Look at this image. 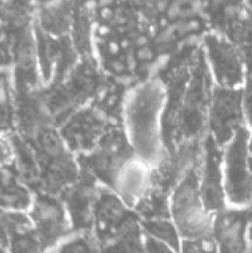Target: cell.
I'll use <instances>...</instances> for the list:
<instances>
[{"label": "cell", "instance_id": "17", "mask_svg": "<svg viewBox=\"0 0 252 253\" xmlns=\"http://www.w3.org/2000/svg\"><path fill=\"white\" fill-rule=\"evenodd\" d=\"M74 7L76 6L71 3L36 4L34 25L52 37H70L74 21Z\"/></svg>", "mask_w": 252, "mask_h": 253}, {"label": "cell", "instance_id": "31", "mask_svg": "<svg viewBox=\"0 0 252 253\" xmlns=\"http://www.w3.org/2000/svg\"><path fill=\"white\" fill-rule=\"evenodd\" d=\"M248 6H250V9H251V10H252V3H250V4H248Z\"/></svg>", "mask_w": 252, "mask_h": 253}, {"label": "cell", "instance_id": "24", "mask_svg": "<svg viewBox=\"0 0 252 253\" xmlns=\"http://www.w3.org/2000/svg\"><path fill=\"white\" fill-rule=\"evenodd\" d=\"M16 132V110L12 105H0V135Z\"/></svg>", "mask_w": 252, "mask_h": 253}, {"label": "cell", "instance_id": "15", "mask_svg": "<svg viewBox=\"0 0 252 253\" xmlns=\"http://www.w3.org/2000/svg\"><path fill=\"white\" fill-rule=\"evenodd\" d=\"M10 253H49L37 237L27 213L24 212H0Z\"/></svg>", "mask_w": 252, "mask_h": 253}, {"label": "cell", "instance_id": "1", "mask_svg": "<svg viewBox=\"0 0 252 253\" xmlns=\"http://www.w3.org/2000/svg\"><path fill=\"white\" fill-rule=\"evenodd\" d=\"M166 92L160 82L135 86L123 102V130L138 160L157 168L166 157L162 139V117Z\"/></svg>", "mask_w": 252, "mask_h": 253}, {"label": "cell", "instance_id": "8", "mask_svg": "<svg viewBox=\"0 0 252 253\" xmlns=\"http://www.w3.org/2000/svg\"><path fill=\"white\" fill-rule=\"evenodd\" d=\"M205 55L217 87L242 89L248 76L245 61L239 49L224 34L205 37Z\"/></svg>", "mask_w": 252, "mask_h": 253}, {"label": "cell", "instance_id": "2", "mask_svg": "<svg viewBox=\"0 0 252 253\" xmlns=\"http://www.w3.org/2000/svg\"><path fill=\"white\" fill-rule=\"evenodd\" d=\"M25 139L33 148L37 165V191L61 196L79 179V159L67 147L55 126L43 127L42 130Z\"/></svg>", "mask_w": 252, "mask_h": 253}, {"label": "cell", "instance_id": "28", "mask_svg": "<svg viewBox=\"0 0 252 253\" xmlns=\"http://www.w3.org/2000/svg\"><path fill=\"white\" fill-rule=\"evenodd\" d=\"M248 209H250V246L252 249V205Z\"/></svg>", "mask_w": 252, "mask_h": 253}, {"label": "cell", "instance_id": "29", "mask_svg": "<svg viewBox=\"0 0 252 253\" xmlns=\"http://www.w3.org/2000/svg\"><path fill=\"white\" fill-rule=\"evenodd\" d=\"M250 157H251V166H252V132H251V138H250Z\"/></svg>", "mask_w": 252, "mask_h": 253}, {"label": "cell", "instance_id": "4", "mask_svg": "<svg viewBox=\"0 0 252 253\" xmlns=\"http://www.w3.org/2000/svg\"><path fill=\"white\" fill-rule=\"evenodd\" d=\"M248 127H242L223 148V179L227 208L248 209L252 205V166Z\"/></svg>", "mask_w": 252, "mask_h": 253}, {"label": "cell", "instance_id": "27", "mask_svg": "<svg viewBox=\"0 0 252 253\" xmlns=\"http://www.w3.org/2000/svg\"><path fill=\"white\" fill-rule=\"evenodd\" d=\"M0 253H10L9 239H7L6 230H4V227H3L1 222H0Z\"/></svg>", "mask_w": 252, "mask_h": 253}, {"label": "cell", "instance_id": "14", "mask_svg": "<svg viewBox=\"0 0 252 253\" xmlns=\"http://www.w3.org/2000/svg\"><path fill=\"white\" fill-rule=\"evenodd\" d=\"M151 187V168L138 160L132 159L125 165L119 173L113 191L131 208L134 209L138 202L146 196Z\"/></svg>", "mask_w": 252, "mask_h": 253}, {"label": "cell", "instance_id": "9", "mask_svg": "<svg viewBox=\"0 0 252 253\" xmlns=\"http://www.w3.org/2000/svg\"><path fill=\"white\" fill-rule=\"evenodd\" d=\"M208 120L211 138L223 150L233 139L238 130L245 127L241 89L215 87L209 105Z\"/></svg>", "mask_w": 252, "mask_h": 253}, {"label": "cell", "instance_id": "25", "mask_svg": "<svg viewBox=\"0 0 252 253\" xmlns=\"http://www.w3.org/2000/svg\"><path fill=\"white\" fill-rule=\"evenodd\" d=\"M15 163V145L12 135H0V169Z\"/></svg>", "mask_w": 252, "mask_h": 253}, {"label": "cell", "instance_id": "7", "mask_svg": "<svg viewBox=\"0 0 252 253\" xmlns=\"http://www.w3.org/2000/svg\"><path fill=\"white\" fill-rule=\"evenodd\" d=\"M113 125L107 116L92 105H83L73 111L56 129L77 157L86 156L97 148Z\"/></svg>", "mask_w": 252, "mask_h": 253}, {"label": "cell", "instance_id": "20", "mask_svg": "<svg viewBox=\"0 0 252 253\" xmlns=\"http://www.w3.org/2000/svg\"><path fill=\"white\" fill-rule=\"evenodd\" d=\"M141 228L147 237L156 239L159 242H163L177 251H180L183 239L172 222L171 218H163V219H151V221H140Z\"/></svg>", "mask_w": 252, "mask_h": 253}, {"label": "cell", "instance_id": "12", "mask_svg": "<svg viewBox=\"0 0 252 253\" xmlns=\"http://www.w3.org/2000/svg\"><path fill=\"white\" fill-rule=\"evenodd\" d=\"M212 239L217 253H250V209L227 208L215 215Z\"/></svg>", "mask_w": 252, "mask_h": 253}, {"label": "cell", "instance_id": "19", "mask_svg": "<svg viewBox=\"0 0 252 253\" xmlns=\"http://www.w3.org/2000/svg\"><path fill=\"white\" fill-rule=\"evenodd\" d=\"M102 253H146V234L138 219L126 225L116 237L104 246H100Z\"/></svg>", "mask_w": 252, "mask_h": 253}, {"label": "cell", "instance_id": "6", "mask_svg": "<svg viewBox=\"0 0 252 253\" xmlns=\"http://www.w3.org/2000/svg\"><path fill=\"white\" fill-rule=\"evenodd\" d=\"M27 216L37 237L49 252L74 233L68 212L59 196L34 191Z\"/></svg>", "mask_w": 252, "mask_h": 253}, {"label": "cell", "instance_id": "18", "mask_svg": "<svg viewBox=\"0 0 252 253\" xmlns=\"http://www.w3.org/2000/svg\"><path fill=\"white\" fill-rule=\"evenodd\" d=\"M227 37L239 49L245 61L247 71L252 73V10L233 15L227 24Z\"/></svg>", "mask_w": 252, "mask_h": 253}, {"label": "cell", "instance_id": "16", "mask_svg": "<svg viewBox=\"0 0 252 253\" xmlns=\"http://www.w3.org/2000/svg\"><path fill=\"white\" fill-rule=\"evenodd\" d=\"M34 191L25 185L15 166L0 169V212H24L30 209Z\"/></svg>", "mask_w": 252, "mask_h": 253}, {"label": "cell", "instance_id": "26", "mask_svg": "<svg viewBox=\"0 0 252 253\" xmlns=\"http://www.w3.org/2000/svg\"><path fill=\"white\" fill-rule=\"evenodd\" d=\"M146 253H180L175 248L146 236Z\"/></svg>", "mask_w": 252, "mask_h": 253}, {"label": "cell", "instance_id": "21", "mask_svg": "<svg viewBox=\"0 0 252 253\" xmlns=\"http://www.w3.org/2000/svg\"><path fill=\"white\" fill-rule=\"evenodd\" d=\"M49 253H102L91 233H73Z\"/></svg>", "mask_w": 252, "mask_h": 253}, {"label": "cell", "instance_id": "22", "mask_svg": "<svg viewBox=\"0 0 252 253\" xmlns=\"http://www.w3.org/2000/svg\"><path fill=\"white\" fill-rule=\"evenodd\" d=\"M180 253H217V248H215L212 237L183 240Z\"/></svg>", "mask_w": 252, "mask_h": 253}, {"label": "cell", "instance_id": "13", "mask_svg": "<svg viewBox=\"0 0 252 253\" xmlns=\"http://www.w3.org/2000/svg\"><path fill=\"white\" fill-rule=\"evenodd\" d=\"M100 187L91 175L80 169L79 179L59 196L65 205L74 233L92 231L94 206Z\"/></svg>", "mask_w": 252, "mask_h": 253}, {"label": "cell", "instance_id": "23", "mask_svg": "<svg viewBox=\"0 0 252 253\" xmlns=\"http://www.w3.org/2000/svg\"><path fill=\"white\" fill-rule=\"evenodd\" d=\"M241 92H242V110H244L245 126L248 127L250 132H252V73H248Z\"/></svg>", "mask_w": 252, "mask_h": 253}, {"label": "cell", "instance_id": "30", "mask_svg": "<svg viewBox=\"0 0 252 253\" xmlns=\"http://www.w3.org/2000/svg\"><path fill=\"white\" fill-rule=\"evenodd\" d=\"M6 34H7V33H6V31H4V30H3V28L0 27V40H1V39H3V37L6 36Z\"/></svg>", "mask_w": 252, "mask_h": 253}, {"label": "cell", "instance_id": "5", "mask_svg": "<svg viewBox=\"0 0 252 253\" xmlns=\"http://www.w3.org/2000/svg\"><path fill=\"white\" fill-rule=\"evenodd\" d=\"M80 169L100 185L113 190L114 182L128 162L135 159L123 127H111L94 151L77 157Z\"/></svg>", "mask_w": 252, "mask_h": 253}, {"label": "cell", "instance_id": "10", "mask_svg": "<svg viewBox=\"0 0 252 253\" xmlns=\"http://www.w3.org/2000/svg\"><path fill=\"white\" fill-rule=\"evenodd\" d=\"M135 219H138V216L134 209H131L113 190L102 185L100 187L95 199L91 231L100 246L108 243Z\"/></svg>", "mask_w": 252, "mask_h": 253}, {"label": "cell", "instance_id": "3", "mask_svg": "<svg viewBox=\"0 0 252 253\" xmlns=\"http://www.w3.org/2000/svg\"><path fill=\"white\" fill-rule=\"evenodd\" d=\"M169 213L183 240L212 237L215 215L203 203L199 185V166H192L171 191Z\"/></svg>", "mask_w": 252, "mask_h": 253}, {"label": "cell", "instance_id": "11", "mask_svg": "<svg viewBox=\"0 0 252 253\" xmlns=\"http://www.w3.org/2000/svg\"><path fill=\"white\" fill-rule=\"evenodd\" d=\"M202 166H199V185L205 206L212 215L227 209L223 179V150L209 136L203 148Z\"/></svg>", "mask_w": 252, "mask_h": 253}]
</instances>
